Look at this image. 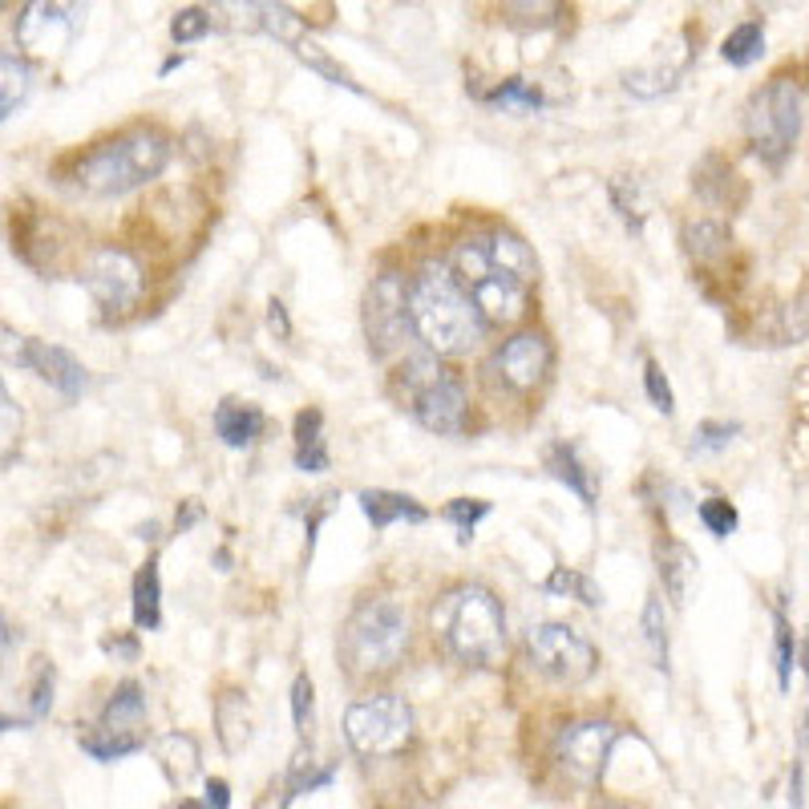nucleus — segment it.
I'll use <instances>...</instances> for the list:
<instances>
[{
    "label": "nucleus",
    "instance_id": "nucleus-1",
    "mask_svg": "<svg viewBox=\"0 0 809 809\" xmlns=\"http://www.w3.org/2000/svg\"><path fill=\"white\" fill-rule=\"evenodd\" d=\"M454 276L474 296L486 324H519L531 308L539 264L534 251L514 231L474 235L454 251Z\"/></svg>",
    "mask_w": 809,
    "mask_h": 809
},
{
    "label": "nucleus",
    "instance_id": "nucleus-2",
    "mask_svg": "<svg viewBox=\"0 0 809 809\" xmlns=\"http://www.w3.org/2000/svg\"><path fill=\"white\" fill-rule=\"evenodd\" d=\"M410 320L413 333L437 356L470 353L482 333H486V316L477 312L474 296L462 288L450 264H425L410 288Z\"/></svg>",
    "mask_w": 809,
    "mask_h": 809
},
{
    "label": "nucleus",
    "instance_id": "nucleus-3",
    "mask_svg": "<svg viewBox=\"0 0 809 809\" xmlns=\"http://www.w3.org/2000/svg\"><path fill=\"white\" fill-rule=\"evenodd\" d=\"M433 640L466 668H494L506 655V615L494 591L462 583L445 591L430 611Z\"/></svg>",
    "mask_w": 809,
    "mask_h": 809
},
{
    "label": "nucleus",
    "instance_id": "nucleus-4",
    "mask_svg": "<svg viewBox=\"0 0 809 809\" xmlns=\"http://www.w3.org/2000/svg\"><path fill=\"white\" fill-rule=\"evenodd\" d=\"M170 162V138L158 130H130L93 146L73 167V182L93 199H114L158 178Z\"/></svg>",
    "mask_w": 809,
    "mask_h": 809
},
{
    "label": "nucleus",
    "instance_id": "nucleus-5",
    "mask_svg": "<svg viewBox=\"0 0 809 809\" xmlns=\"http://www.w3.org/2000/svg\"><path fill=\"white\" fill-rule=\"evenodd\" d=\"M410 652V620L388 599H365L341 632V655L353 677H381Z\"/></svg>",
    "mask_w": 809,
    "mask_h": 809
},
{
    "label": "nucleus",
    "instance_id": "nucleus-6",
    "mask_svg": "<svg viewBox=\"0 0 809 809\" xmlns=\"http://www.w3.org/2000/svg\"><path fill=\"white\" fill-rule=\"evenodd\" d=\"M401 388H405V401H410L413 417L425 425L430 433H454L466 430V413H470V393L462 385L457 373L433 361V356H413L405 373H401Z\"/></svg>",
    "mask_w": 809,
    "mask_h": 809
},
{
    "label": "nucleus",
    "instance_id": "nucleus-7",
    "mask_svg": "<svg viewBox=\"0 0 809 809\" xmlns=\"http://www.w3.org/2000/svg\"><path fill=\"white\" fill-rule=\"evenodd\" d=\"M749 146L766 167H781L801 134V86L793 78H773L766 89H757L744 110Z\"/></svg>",
    "mask_w": 809,
    "mask_h": 809
},
{
    "label": "nucleus",
    "instance_id": "nucleus-8",
    "mask_svg": "<svg viewBox=\"0 0 809 809\" xmlns=\"http://www.w3.org/2000/svg\"><path fill=\"white\" fill-rule=\"evenodd\" d=\"M344 737L361 757H393L413 737V709L397 692L356 700L344 717Z\"/></svg>",
    "mask_w": 809,
    "mask_h": 809
},
{
    "label": "nucleus",
    "instance_id": "nucleus-9",
    "mask_svg": "<svg viewBox=\"0 0 809 809\" xmlns=\"http://www.w3.org/2000/svg\"><path fill=\"white\" fill-rule=\"evenodd\" d=\"M146 744V697L142 688L126 680L101 709V717L81 732V749L93 761H122Z\"/></svg>",
    "mask_w": 809,
    "mask_h": 809
},
{
    "label": "nucleus",
    "instance_id": "nucleus-10",
    "mask_svg": "<svg viewBox=\"0 0 809 809\" xmlns=\"http://www.w3.org/2000/svg\"><path fill=\"white\" fill-rule=\"evenodd\" d=\"M526 655L539 672H546L559 684H583L595 677L599 652L591 648L575 628L566 623H539L526 632Z\"/></svg>",
    "mask_w": 809,
    "mask_h": 809
},
{
    "label": "nucleus",
    "instance_id": "nucleus-11",
    "mask_svg": "<svg viewBox=\"0 0 809 809\" xmlns=\"http://www.w3.org/2000/svg\"><path fill=\"white\" fill-rule=\"evenodd\" d=\"M410 328V288H405V279L397 272H385V276L373 279V288L365 296V333L373 356L397 353Z\"/></svg>",
    "mask_w": 809,
    "mask_h": 809
},
{
    "label": "nucleus",
    "instance_id": "nucleus-12",
    "mask_svg": "<svg viewBox=\"0 0 809 809\" xmlns=\"http://www.w3.org/2000/svg\"><path fill=\"white\" fill-rule=\"evenodd\" d=\"M620 741V729L608 721H583V724H566L559 732V744H554V757L563 773L575 781V786H599L603 781V769L611 761V749Z\"/></svg>",
    "mask_w": 809,
    "mask_h": 809
},
{
    "label": "nucleus",
    "instance_id": "nucleus-13",
    "mask_svg": "<svg viewBox=\"0 0 809 809\" xmlns=\"http://www.w3.org/2000/svg\"><path fill=\"white\" fill-rule=\"evenodd\" d=\"M81 29V0H29L17 21V45L29 57H57Z\"/></svg>",
    "mask_w": 809,
    "mask_h": 809
},
{
    "label": "nucleus",
    "instance_id": "nucleus-14",
    "mask_svg": "<svg viewBox=\"0 0 809 809\" xmlns=\"http://www.w3.org/2000/svg\"><path fill=\"white\" fill-rule=\"evenodd\" d=\"M0 356L9 361V365H21L29 373H37L41 381L57 388V393H66V397H78L81 388H86V368L73 353L66 348H57V344H45L33 341V336H12V333H0Z\"/></svg>",
    "mask_w": 809,
    "mask_h": 809
},
{
    "label": "nucleus",
    "instance_id": "nucleus-15",
    "mask_svg": "<svg viewBox=\"0 0 809 809\" xmlns=\"http://www.w3.org/2000/svg\"><path fill=\"white\" fill-rule=\"evenodd\" d=\"M86 288L101 312H126L142 296V267L122 247H101L86 264Z\"/></svg>",
    "mask_w": 809,
    "mask_h": 809
},
{
    "label": "nucleus",
    "instance_id": "nucleus-16",
    "mask_svg": "<svg viewBox=\"0 0 809 809\" xmlns=\"http://www.w3.org/2000/svg\"><path fill=\"white\" fill-rule=\"evenodd\" d=\"M211 21L235 33H267L284 45L304 41V21L296 12L284 9L279 0H215Z\"/></svg>",
    "mask_w": 809,
    "mask_h": 809
},
{
    "label": "nucleus",
    "instance_id": "nucleus-17",
    "mask_svg": "<svg viewBox=\"0 0 809 809\" xmlns=\"http://www.w3.org/2000/svg\"><path fill=\"white\" fill-rule=\"evenodd\" d=\"M494 373L511 388L526 393V388L543 385L551 373V341L543 333H519L494 353Z\"/></svg>",
    "mask_w": 809,
    "mask_h": 809
},
{
    "label": "nucleus",
    "instance_id": "nucleus-18",
    "mask_svg": "<svg viewBox=\"0 0 809 809\" xmlns=\"http://www.w3.org/2000/svg\"><path fill=\"white\" fill-rule=\"evenodd\" d=\"M264 430H267V417L259 405H251V401L227 397L219 410H215V433H219V442L231 445V450H247Z\"/></svg>",
    "mask_w": 809,
    "mask_h": 809
},
{
    "label": "nucleus",
    "instance_id": "nucleus-19",
    "mask_svg": "<svg viewBox=\"0 0 809 809\" xmlns=\"http://www.w3.org/2000/svg\"><path fill=\"white\" fill-rule=\"evenodd\" d=\"M361 511L373 522V531H388L393 522H413L417 526V522L430 519L422 502L410 499V494H397V490H365L361 494Z\"/></svg>",
    "mask_w": 809,
    "mask_h": 809
},
{
    "label": "nucleus",
    "instance_id": "nucleus-20",
    "mask_svg": "<svg viewBox=\"0 0 809 809\" xmlns=\"http://www.w3.org/2000/svg\"><path fill=\"white\" fill-rule=\"evenodd\" d=\"M546 474L554 477V482H563L571 494H579V502L583 506H595V477H591V470L579 462V450L575 445H551L546 450Z\"/></svg>",
    "mask_w": 809,
    "mask_h": 809
},
{
    "label": "nucleus",
    "instance_id": "nucleus-21",
    "mask_svg": "<svg viewBox=\"0 0 809 809\" xmlns=\"http://www.w3.org/2000/svg\"><path fill=\"white\" fill-rule=\"evenodd\" d=\"M328 466H333V457H328V442H324V413L304 410L296 417V470L324 474Z\"/></svg>",
    "mask_w": 809,
    "mask_h": 809
},
{
    "label": "nucleus",
    "instance_id": "nucleus-22",
    "mask_svg": "<svg viewBox=\"0 0 809 809\" xmlns=\"http://www.w3.org/2000/svg\"><path fill=\"white\" fill-rule=\"evenodd\" d=\"M215 724H219V741L227 753H239L247 741H251V712H247V700L239 692H223L215 700Z\"/></svg>",
    "mask_w": 809,
    "mask_h": 809
},
{
    "label": "nucleus",
    "instance_id": "nucleus-23",
    "mask_svg": "<svg viewBox=\"0 0 809 809\" xmlns=\"http://www.w3.org/2000/svg\"><path fill=\"white\" fill-rule=\"evenodd\" d=\"M134 623L142 632H155L162 623V579H158L155 559L134 575Z\"/></svg>",
    "mask_w": 809,
    "mask_h": 809
},
{
    "label": "nucleus",
    "instance_id": "nucleus-24",
    "mask_svg": "<svg viewBox=\"0 0 809 809\" xmlns=\"http://www.w3.org/2000/svg\"><path fill=\"white\" fill-rule=\"evenodd\" d=\"M761 53H766V29H761V21L737 24V29H732V33L724 37V45H721V57L729 61V66H737V69L753 66Z\"/></svg>",
    "mask_w": 809,
    "mask_h": 809
},
{
    "label": "nucleus",
    "instance_id": "nucleus-25",
    "mask_svg": "<svg viewBox=\"0 0 809 809\" xmlns=\"http://www.w3.org/2000/svg\"><path fill=\"white\" fill-rule=\"evenodd\" d=\"M486 101L490 106H502V110H543V106H551L543 86H539V81H526V78H511V81H502V86H494L486 93Z\"/></svg>",
    "mask_w": 809,
    "mask_h": 809
},
{
    "label": "nucleus",
    "instance_id": "nucleus-26",
    "mask_svg": "<svg viewBox=\"0 0 809 809\" xmlns=\"http://www.w3.org/2000/svg\"><path fill=\"white\" fill-rule=\"evenodd\" d=\"M660 575H664L668 595L677 599V603H684L688 579L697 575V559H692V551L680 543H668L664 551H660Z\"/></svg>",
    "mask_w": 809,
    "mask_h": 809
},
{
    "label": "nucleus",
    "instance_id": "nucleus-27",
    "mask_svg": "<svg viewBox=\"0 0 809 809\" xmlns=\"http://www.w3.org/2000/svg\"><path fill=\"white\" fill-rule=\"evenodd\" d=\"M29 98V66L21 57L0 53V122L17 114V106Z\"/></svg>",
    "mask_w": 809,
    "mask_h": 809
},
{
    "label": "nucleus",
    "instance_id": "nucleus-28",
    "mask_svg": "<svg viewBox=\"0 0 809 809\" xmlns=\"http://www.w3.org/2000/svg\"><path fill=\"white\" fill-rule=\"evenodd\" d=\"M502 12L519 29H546V24L559 21L563 0H502Z\"/></svg>",
    "mask_w": 809,
    "mask_h": 809
},
{
    "label": "nucleus",
    "instance_id": "nucleus-29",
    "mask_svg": "<svg viewBox=\"0 0 809 809\" xmlns=\"http://www.w3.org/2000/svg\"><path fill=\"white\" fill-rule=\"evenodd\" d=\"M551 595H566V599H579L583 608H599L603 603V591L591 583L583 571H571V566H554L551 571V579L543 583Z\"/></svg>",
    "mask_w": 809,
    "mask_h": 809
},
{
    "label": "nucleus",
    "instance_id": "nucleus-30",
    "mask_svg": "<svg viewBox=\"0 0 809 809\" xmlns=\"http://www.w3.org/2000/svg\"><path fill=\"white\" fill-rule=\"evenodd\" d=\"M336 769L324 766L316 769V761H312L308 753H299L296 761H292V773H288V798H284V806H292V801H299L304 793H316V789L333 786Z\"/></svg>",
    "mask_w": 809,
    "mask_h": 809
},
{
    "label": "nucleus",
    "instance_id": "nucleus-31",
    "mask_svg": "<svg viewBox=\"0 0 809 809\" xmlns=\"http://www.w3.org/2000/svg\"><path fill=\"white\" fill-rule=\"evenodd\" d=\"M684 247L692 259H717L724 256V247H729V231H724L721 223L712 219H700V223H688L684 227Z\"/></svg>",
    "mask_w": 809,
    "mask_h": 809
},
{
    "label": "nucleus",
    "instance_id": "nucleus-32",
    "mask_svg": "<svg viewBox=\"0 0 809 809\" xmlns=\"http://www.w3.org/2000/svg\"><path fill=\"white\" fill-rule=\"evenodd\" d=\"M643 643H648V655L660 672H668V623H664V608L660 599H648L643 608Z\"/></svg>",
    "mask_w": 809,
    "mask_h": 809
},
{
    "label": "nucleus",
    "instance_id": "nucleus-33",
    "mask_svg": "<svg viewBox=\"0 0 809 809\" xmlns=\"http://www.w3.org/2000/svg\"><path fill=\"white\" fill-rule=\"evenodd\" d=\"M677 81H680V69H632L623 78V86L635 98H660L668 89H677Z\"/></svg>",
    "mask_w": 809,
    "mask_h": 809
},
{
    "label": "nucleus",
    "instance_id": "nucleus-34",
    "mask_svg": "<svg viewBox=\"0 0 809 809\" xmlns=\"http://www.w3.org/2000/svg\"><path fill=\"white\" fill-rule=\"evenodd\" d=\"M809 336V299H798L789 308L777 312V328H773V344H798Z\"/></svg>",
    "mask_w": 809,
    "mask_h": 809
},
{
    "label": "nucleus",
    "instance_id": "nucleus-35",
    "mask_svg": "<svg viewBox=\"0 0 809 809\" xmlns=\"http://www.w3.org/2000/svg\"><path fill=\"white\" fill-rule=\"evenodd\" d=\"M700 522H704V531L717 534V539H729L732 531H737V522H741V514H737V506H732L729 499H709L700 502Z\"/></svg>",
    "mask_w": 809,
    "mask_h": 809
},
{
    "label": "nucleus",
    "instance_id": "nucleus-36",
    "mask_svg": "<svg viewBox=\"0 0 809 809\" xmlns=\"http://www.w3.org/2000/svg\"><path fill=\"white\" fill-rule=\"evenodd\" d=\"M486 514H490V502H482V499H454L450 506H445V519L462 531V543L474 539V526L486 519Z\"/></svg>",
    "mask_w": 809,
    "mask_h": 809
},
{
    "label": "nucleus",
    "instance_id": "nucleus-37",
    "mask_svg": "<svg viewBox=\"0 0 809 809\" xmlns=\"http://www.w3.org/2000/svg\"><path fill=\"white\" fill-rule=\"evenodd\" d=\"M737 433H741L737 422H704L697 433H692V454H721Z\"/></svg>",
    "mask_w": 809,
    "mask_h": 809
},
{
    "label": "nucleus",
    "instance_id": "nucleus-38",
    "mask_svg": "<svg viewBox=\"0 0 809 809\" xmlns=\"http://www.w3.org/2000/svg\"><path fill=\"white\" fill-rule=\"evenodd\" d=\"M211 12H203V9H182L170 21V37H175L178 45H190V41H199V37H207L211 33Z\"/></svg>",
    "mask_w": 809,
    "mask_h": 809
},
{
    "label": "nucleus",
    "instance_id": "nucleus-39",
    "mask_svg": "<svg viewBox=\"0 0 809 809\" xmlns=\"http://www.w3.org/2000/svg\"><path fill=\"white\" fill-rule=\"evenodd\" d=\"M296 53H299V61H308V66L316 69V73H324V78L333 81V86L356 89V81L348 78V73H344L341 66H333V61H328V57L320 53V45H312V41H299V45H296Z\"/></svg>",
    "mask_w": 809,
    "mask_h": 809
},
{
    "label": "nucleus",
    "instance_id": "nucleus-40",
    "mask_svg": "<svg viewBox=\"0 0 809 809\" xmlns=\"http://www.w3.org/2000/svg\"><path fill=\"white\" fill-rule=\"evenodd\" d=\"M793 680V632H789V620L777 611V684L781 692L789 688Z\"/></svg>",
    "mask_w": 809,
    "mask_h": 809
},
{
    "label": "nucleus",
    "instance_id": "nucleus-41",
    "mask_svg": "<svg viewBox=\"0 0 809 809\" xmlns=\"http://www.w3.org/2000/svg\"><path fill=\"white\" fill-rule=\"evenodd\" d=\"M643 388H648V397H652V405L660 413L677 410V405H672V385H668L664 368L655 365V361H643Z\"/></svg>",
    "mask_w": 809,
    "mask_h": 809
},
{
    "label": "nucleus",
    "instance_id": "nucleus-42",
    "mask_svg": "<svg viewBox=\"0 0 809 809\" xmlns=\"http://www.w3.org/2000/svg\"><path fill=\"white\" fill-rule=\"evenodd\" d=\"M33 709H29V721H45L49 717V709H53V668L45 664L41 660V668H37V680H33Z\"/></svg>",
    "mask_w": 809,
    "mask_h": 809
},
{
    "label": "nucleus",
    "instance_id": "nucleus-43",
    "mask_svg": "<svg viewBox=\"0 0 809 809\" xmlns=\"http://www.w3.org/2000/svg\"><path fill=\"white\" fill-rule=\"evenodd\" d=\"M292 721H296L299 737H308L312 729V680L299 672L296 684H292Z\"/></svg>",
    "mask_w": 809,
    "mask_h": 809
},
{
    "label": "nucleus",
    "instance_id": "nucleus-44",
    "mask_svg": "<svg viewBox=\"0 0 809 809\" xmlns=\"http://www.w3.org/2000/svg\"><path fill=\"white\" fill-rule=\"evenodd\" d=\"M207 806H215V809L231 806V789H227V781H219V777L207 781Z\"/></svg>",
    "mask_w": 809,
    "mask_h": 809
},
{
    "label": "nucleus",
    "instance_id": "nucleus-45",
    "mask_svg": "<svg viewBox=\"0 0 809 809\" xmlns=\"http://www.w3.org/2000/svg\"><path fill=\"white\" fill-rule=\"evenodd\" d=\"M267 324H272V328H279V336H292L288 312H284V304H279V299H272V304H267Z\"/></svg>",
    "mask_w": 809,
    "mask_h": 809
},
{
    "label": "nucleus",
    "instance_id": "nucleus-46",
    "mask_svg": "<svg viewBox=\"0 0 809 809\" xmlns=\"http://www.w3.org/2000/svg\"><path fill=\"white\" fill-rule=\"evenodd\" d=\"M199 519H203L199 502H187V511L178 514V522H175V526H178V534H182V531H190V526H195V522H199Z\"/></svg>",
    "mask_w": 809,
    "mask_h": 809
},
{
    "label": "nucleus",
    "instance_id": "nucleus-47",
    "mask_svg": "<svg viewBox=\"0 0 809 809\" xmlns=\"http://www.w3.org/2000/svg\"><path fill=\"white\" fill-rule=\"evenodd\" d=\"M106 652H122V655H130V660H134L138 643H134V640H106Z\"/></svg>",
    "mask_w": 809,
    "mask_h": 809
},
{
    "label": "nucleus",
    "instance_id": "nucleus-48",
    "mask_svg": "<svg viewBox=\"0 0 809 809\" xmlns=\"http://www.w3.org/2000/svg\"><path fill=\"white\" fill-rule=\"evenodd\" d=\"M801 664H806V677H809V640H806V648H801Z\"/></svg>",
    "mask_w": 809,
    "mask_h": 809
}]
</instances>
